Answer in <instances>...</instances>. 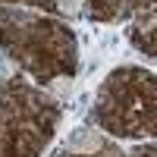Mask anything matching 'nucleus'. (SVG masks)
<instances>
[{"label":"nucleus","mask_w":157,"mask_h":157,"mask_svg":"<svg viewBox=\"0 0 157 157\" xmlns=\"http://www.w3.org/2000/svg\"><path fill=\"white\" fill-rule=\"evenodd\" d=\"M98 148H101V135L91 132V129H78L69 138V151H75V154H94Z\"/></svg>","instance_id":"nucleus-1"},{"label":"nucleus","mask_w":157,"mask_h":157,"mask_svg":"<svg viewBox=\"0 0 157 157\" xmlns=\"http://www.w3.org/2000/svg\"><path fill=\"white\" fill-rule=\"evenodd\" d=\"M54 91H57V94H69V91H72V82H69V78H57V82H54Z\"/></svg>","instance_id":"nucleus-2"},{"label":"nucleus","mask_w":157,"mask_h":157,"mask_svg":"<svg viewBox=\"0 0 157 157\" xmlns=\"http://www.w3.org/2000/svg\"><path fill=\"white\" fill-rule=\"evenodd\" d=\"M57 3H60L63 13H75V10H78V0H57Z\"/></svg>","instance_id":"nucleus-3"},{"label":"nucleus","mask_w":157,"mask_h":157,"mask_svg":"<svg viewBox=\"0 0 157 157\" xmlns=\"http://www.w3.org/2000/svg\"><path fill=\"white\" fill-rule=\"evenodd\" d=\"M10 72H13V66L3 60V54H0V75H10Z\"/></svg>","instance_id":"nucleus-4"}]
</instances>
